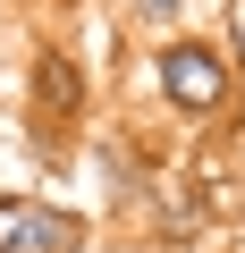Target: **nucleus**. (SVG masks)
<instances>
[{"mask_svg": "<svg viewBox=\"0 0 245 253\" xmlns=\"http://www.w3.org/2000/svg\"><path fill=\"white\" fill-rule=\"evenodd\" d=\"M152 93H161V110H178V118H220V110H237V59H228V42H211V34H169V42H152Z\"/></svg>", "mask_w": 245, "mask_h": 253, "instance_id": "f257e3e1", "label": "nucleus"}, {"mask_svg": "<svg viewBox=\"0 0 245 253\" xmlns=\"http://www.w3.org/2000/svg\"><path fill=\"white\" fill-rule=\"evenodd\" d=\"M0 253H85V219L34 194H0Z\"/></svg>", "mask_w": 245, "mask_h": 253, "instance_id": "f03ea898", "label": "nucleus"}, {"mask_svg": "<svg viewBox=\"0 0 245 253\" xmlns=\"http://www.w3.org/2000/svg\"><path fill=\"white\" fill-rule=\"evenodd\" d=\"M34 101H43L51 118H76V110H85V76H76L68 51H34Z\"/></svg>", "mask_w": 245, "mask_h": 253, "instance_id": "7ed1b4c3", "label": "nucleus"}, {"mask_svg": "<svg viewBox=\"0 0 245 253\" xmlns=\"http://www.w3.org/2000/svg\"><path fill=\"white\" fill-rule=\"evenodd\" d=\"M127 17H136L144 34H161V26H178V17H186V0H127Z\"/></svg>", "mask_w": 245, "mask_h": 253, "instance_id": "20e7f679", "label": "nucleus"}, {"mask_svg": "<svg viewBox=\"0 0 245 253\" xmlns=\"http://www.w3.org/2000/svg\"><path fill=\"white\" fill-rule=\"evenodd\" d=\"M220 42H228V59H245V0H228V26H220Z\"/></svg>", "mask_w": 245, "mask_h": 253, "instance_id": "39448f33", "label": "nucleus"}]
</instances>
